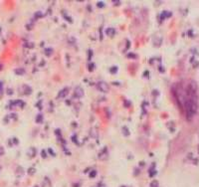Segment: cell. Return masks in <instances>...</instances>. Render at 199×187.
I'll return each instance as SVG.
<instances>
[{"instance_id":"obj_16","label":"cell","mask_w":199,"mask_h":187,"mask_svg":"<svg viewBox=\"0 0 199 187\" xmlns=\"http://www.w3.org/2000/svg\"><path fill=\"white\" fill-rule=\"evenodd\" d=\"M35 16H36V18H37V17H41L42 14H41V12H37V13L35 14Z\"/></svg>"},{"instance_id":"obj_1","label":"cell","mask_w":199,"mask_h":187,"mask_svg":"<svg viewBox=\"0 0 199 187\" xmlns=\"http://www.w3.org/2000/svg\"><path fill=\"white\" fill-rule=\"evenodd\" d=\"M188 98L185 101V110L186 117L188 118H192L193 116L196 115L198 111V103H197V95H187Z\"/></svg>"},{"instance_id":"obj_6","label":"cell","mask_w":199,"mask_h":187,"mask_svg":"<svg viewBox=\"0 0 199 187\" xmlns=\"http://www.w3.org/2000/svg\"><path fill=\"white\" fill-rule=\"evenodd\" d=\"M106 33H107V35L113 36L114 33H116V30H114V28H108V29L106 30Z\"/></svg>"},{"instance_id":"obj_13","label":"cell","mask_w":199,"mask_h":187,"mask_svg":"<svg viewBox=\"0 0 199 187\" xmlns=\"http://www.w3.org/2000/svg\"><path fill=\"white\" fill-rule=\"evenodd\" d=\"M94 66H95V65H94L93 63L89 65V71H90V72H92V71L94 70V68H95V67H94Z\"/></svg>"},{"instance_id":"obj_11","label":"cell","mask_w":199,"mask_h":187,"mask_svg":"<svg viewBox=\"0 0 199 187\" xmlns=\"http://www.w3.org/2000/svg\"><path fill=\"white\" fill-rule=\"evenodd\" d=\"M42 119H43V117H42V115H38L37 117H36V122H42Z\"/></svg>"},{"instance_id":"obj_19","label":"cell","mask_w":199,"mask_h":187,"mask_svg":"<svg viewBox=\"0 0 199 187\" xmlns=\"http://www.w3.org/2000/svg\"><path fill=\"white\" fill-rule=\"evenodd\" d=\"M128 57H129V58H130V57H135V55H134V54H133V53H130V54H128Z\"/></svg>"},{"instance_id":"obj_3","label":"cell","mask_w":199,"mask_h":187,"mask_svg":"<svg viewBox=\"0 0 199 187\" xmlns=\"http://www.w3.org/2000/svg\"><path fill=\"white\" fill-rule=\"evenodd\" d=\"M74 94H75V97H77V98H82L83 96H84V90L82 89L81 87H76L75 88V91H74Z\"/></svg>"},{"instance_id":"obj_12","label":"cell","mask_w":199,"mask_h":187,"mask_svg":"<svg viewBox=\"0 0 199 187\" xmlns=\"http://www.w3.org/2000/svg\"><path fill=\"white\" fill-rule=\"evenodd\" d=\"M96 175H97V171H96V170H93L92 172L90 173V176H91L92 178H94V177H96Z\"/></svg>"},{"instance_id":"obj_14","label":"cell","mask_w":199,"mask_h":187,"mask_svg":"<svg viewBox=\"0 0 199 187\" xmlns=\"http://www.w3.org/2000/svg\"><path fill=\"white\" fill-rule=\"evenodd\" d=\"M154 174H156V171H155V170L152 171V169H150V170H149V175H150V177H152Z\"/></svg>"},{"instance_id":"obj_4","label":"cell","mask_w":199,"mask_h":187,"mask_svg":"<svg viewBox=\"0 0 199 187\" xmlns=\"http://www.w3.org/2000/svg\"><path fill=\"white\" fill-rule=\"evenodd\" d=\"M68 94H69V88H64V89H62L59 94H58V98H64L68 96Z\"/></svg>"},{"instance_id":"obj_18","label":"cell","mask_w":199,"mask_h":187,"mask_svg":"<svg viewBox=\"0 0 199 187\" xmlns=\"http://www.w3.org/2000/svg\"><path fill=\"white\" fill-rule=\"evenodd\" d=\"M98 6H99V7H103V6H104V4H103L102 2H99V3H98Z\"/></svg>"},{"instance_id":"obj_2","label":"cell","mask_w":199,"mask_h":187,"mask_svg":"<svg viewBox=\"0 0 199 187\" xmlns=\"http://www.w3.org/2000/svg\"><path fill=\"white\" fill-rule=\"evenodd\" d=\"M97 87H98V89L101 92H103V93H108L109 90V85L107 84L106 82H99Z\"/></svg>"},{"instance_id":"obj_17","label":"cell","mask_w":199,"mask_h":187,"mask_svg":"<svg viewBox=\"0 0 199 187\" xmlns=\"http://www.w3.org/2000/svg\"><path fill=\"white\" fill-rule=\"evenodd\" d=\"M49 152H50V154H51V155H53V156H55V153H54V151H53V150H52L51 148H49Z\"/></svg>"},{"instance_id":"obj_7","label":"cell","mask_w":199,"mask_h":187,"mask_svg":"<svg viewBox=\"0 0 199 187\" xmlns=\"http://www.w3.org/2000/svg\"><path fill=\"white\" fill-rule=\"evenodd\" d=\"M44 53H45V55L46 56H51L52 55V53H53V50H52L51 48H47V49H45L44 50Z\"/></svg>"},{"instance_id":"obj_15","label":"cell","mask_w":199,"mask_h":187,"mask_svg":"<svg viewBox=\"0 0 199 187\" xmlns=\"http://www.w3.org/2000/svg\"><path fill=\"white\" fill-rule=\"evenodd\" d=\"M47 154H46V151L45 150H42V157H46Z\"/></svg>"},{"instance_id":"obj_9","label":"cell","mask_w":199,"mask_h":187,"mask_svg":"<svg viewBox=\"0 0 199 187\" xmlns=\"http://www.w3.org/2000/svg\"><path fill=\"white\" fill-rule=\"evenodd\" d=\"M109 71H111V73H112V74H116V73L118 72V67L114 66V67H112V68L109 69Z\"/></svg>"},{"instance_id":"obj_10","label":"cell","mask_w":199,"mask_h":187,"mask_svg":"<svg viewBox=\"0 0 199 187\" xmlns=\"http://www.w3.org/2000/svg\"><path fill=\"white\" fill-rule=\"evenodd\" d=\"M150 186L151 187H158V181L157 180H153L152 182L150 183Z\"/></svg>"},{"instance_id":"obj_8","label":"cell","mask_w":199,"mask_h":187,"mask_svg":"<svg viewBox=\"0 0 199 187\" xmlns=\"http://www.w3.org/2000/svg\"><path fill=\"white\" fill-rule=\"evenodd\" d=\"M123 136H129V131H128V129L127 126H123Z\"/></svg>"},{"instance_id":"obj_5","label":"cell","mask_w":199,"mask_h":187,"mask_svg":"<svg viewBox=\"0 0 199 187\" xmlns=\"http://www.w3.org/2000/svg\"><path fill=\"white\" fill-rule=\"evenodd\" d=\"M171 12H168V11H163L161 13V18L162 19H165V18H168V17H170L171 16Z\"/></svg>"}]
</instances>
